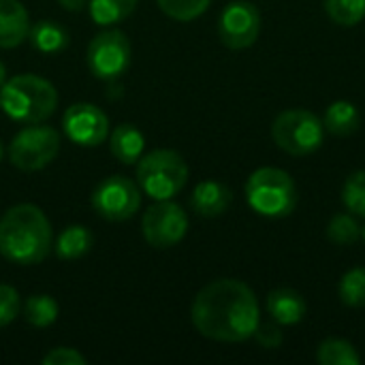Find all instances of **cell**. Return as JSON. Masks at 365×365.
Segmentation results:
<instances>
[{"label":"cell","mask_w":365,"mask_h":365,"mask_svg":"<svg viewBox=\"0 0 365 365\" xmlns=\"http://www.w3.org/2000/svg\"><path fill=\"white\" fill-rule=\"evenodd\" d=\"M195 329L216 342H244L255 336L261 310L255 291L233 278L214 280L203 287L190 308Z\"/></svg>","instance_id":"obj_1"},{"label":"cell","mask_w":365,"mask_h":365,"mask_svg":"<svg viewBox=\"0 0 365 365\" xmlns=\"http://www.w3.org/2000/svg\"><path fill=\"white\" fill-rule=\"evenodd\" d=\"M51 225L32 203L9 207L0 218V257L15 265H38L51 252Z\"/></svg>","instance_id":"obj_2"},{"label":"cell","mask_w":365,"mask_h":365,"mask_svg":"<svg viewBox=\"0 0 365 365\" xmlns=\"http://www.w3.org/2000/svg\"><path fill=\"white\" fill-rule=\"evenodd\" d=\"M2 111L19 124H41L58 107V92L51 81L24 73L11 77L0 88Z\"/></svg>","instance_id":"obj_3"},{"label":"cell","mask_w":365,"mask_h":365,"mask_svg":"<svg viewBox=\"0 0 365 365\" xmlns=\"http://www.w3.org/2000/svg\"><path fill=\"white\" fill-rule=\"evenodd\" d=\"M246 201L261 216L282 218L295 210L297 188L287 171L261 167L246 182Z\"/></svg>","instance_id":"obj_4"},{"label":"cell","mask_w":365,"mask_h":365,"mask_svg":"<svg viewBox=\"0 0 365 365\" xmlns=\"http://www.w3.org/2000/svg\"><path fill=\"white\" fill-rule=\"evenodd\" d=\"M188 182V165L175 150H154L137 160V184L156 201L173 199Z\"/></svg>","instance_id":"obj_5"},{"label":"cell","mask_w":365,"mask_h":365,"mask_svg":"<svg viewBox=\"0 0 365 365\" xmlns=\"http://www.w3.org/2000/svg\"><path fill=\"white\" fill-rule=\"evenodd\" d=\"M272 137L291 156H308L323 145L325 124L308 109H287L272 124Z\"/></svg>","instance_id":"obj_6"},{"label":"cell","mask_w":365,"mask_h":365,"mask_svg":"<svg viewBox=\"0 0 365 365\" xmlns=\"http://www.w3.org/2000/svg\"><path fill=\"white\" fill-rule=\"evenodd\" d=\"M60 133L45 124H28L9 143V160L19 171H41L60 152Z\"/></svg>","instance_id":"obj_7"},{"label":"cell","mask_w":365,"mask_h":365,"mask_svg":"<svg viewBox=\"0 0 365 365\" xmlns=\"http://www.w3.org/2000/svg\"><path fill=\"white\" fill-rule=\"evenodd\" d=\"M130 41L122 30L109 28L98 32L86 51V62L96 79H118L130 66Z\"/></svg>","instance_id":"obj_8"},{"label":"cell","mask_w":365,"mask_h":365,"mask_svg":"<svg viewBox=\"0 0 365 365\" xmlns=\"http://www.w3.org/2000/svg\"><path fill=\"white\" fill-rule=\"evenodd\" d=\"M92 207L105 220L111 222L130 220L141 207V188L130 178L109 175L94 188Z\"/></svg>","instance_id":"obj_9"},{"label":"cell","mask_w":365,"mask_h":365,"mask_svg":"<svg viewBox=\"0 0 365 365\" xmlns=\"http://www.w3.org/2000/svg\"><path fill=\"white\" fill-rule=\"evenodd\" d=\"M141 231L152 248L167 250L178 246L186 237L188 216L182 205L173 203L171 199H165L148 207L141 220Z\"/></svg>","instance_id":"obj_10"},{"label":"cell","mask_w":365,"mask_h":365,"mask_svg":"<svg viewBox=\"0 0 365 365\" xmlns=\"http://www.w3.org/2000/svg\"><path fill=\"white\" fill-rule=\"evenodd\" d=\"M261 32V13L248 0H235L225 6L218 19L220 41L229 49H246L255 45Z\"/></svg>","instance_id":"obj_11"},{"label":"cell","mask_w":365,"mask_h":365,"mask_svg":"<svg viewBox=\"0 0 365 365\" xmlns=\"http://www.w3.org/2000/svg\"><path fill=\"white\" fill-rule=\"evenodd\" d=\"M62 128L68 141L81 148H96L109 135V118L92 103H75L62 115Z\"/></svg>","instance_id":"obj_12"},{"label":"cell","mask_w":365,"mask_h":365,"mask_svg":"<svg viewBox=\"0 0 365 365\" xmlns=\"http://www.w3.org/2000/svg\"><path fill=\"white\" fill-rule=\"evenodd\" d=\"M30 17L19 0H0V49L19 47L30 34Z\"/></svg>","instance_id":"obj_13"},{"label":"cell","mask_w":365,"mask_h":365,"mask_svg":"<svg viewBox=\"0 0 365 365\" xmlns=\"http://www.w3.org/2000/svg\"><path fill=\"white\" fill-rule=\"evenodd\" d=\"M233 201V192L216 182V180H205V182H199L190 195V205L192 210L203 216V218H216V216H222L229 205Z\"/></svg>","instance_id":"obj_14"},{"label":"cell","mask_w":365,"mask_h":365,"mask_svg":"<svg viewBox=\"0 0 365 365\" xmlns=\"http://www.w3.org/2000/svg\"><path fill=\"white\" fill-rule=\"evenodd\" d=\"M267 314L282 325H297L306 317V302L293 289H276L267 295Z\"/></svg>","instance_id":"obj_15"},{"label":"cell","mask_w":365,"mask_h":365,"mask_svg":"<svg viewBox=\"0 0 365 365\" xmlns=\"http://www.w3.org/2000/svg\"><path fill=\"white\" fill-rule=\"evenodd\" d=\"M145 148V137L143 133L135 126V124H120L113 128L111 137H109V150L111 154L124 163V165H133L141 158Z\"/></svg>","instance_id":"obj_16"},{"label":"cell","mask_w":365,"mask_h":365,"mask_svg":"<svg viewBox=\"0 0 365 365\" xmlns=\"http://www.w3.org/2000/svg\"><path fill=\"white\" fill-rule=\"evenodd\" d=\"M32 47H36L41 53H58L62 49L68 47V30L58 24V21H49V19H41L36 24L30 26V34H28Z\"/></svg>","instance_id":"obj_17"},{"label":"cell","mask_w":365,"mask_h":365,"mask_svg":"<svg viewBox=\"0 0 365 365\" xmlns=\"http://www.w3.org/2000/svg\"><path fill=\"white\" fill-rule=\"evenodd\" d=\"M92 244H94V237L86 227L71 225L58 235V240L53 244V250H56V257L62 259V261H77V259H81L83 255L90 252Z\"/></svg>","instance_id":"obj_18"},{"label":"cell","mask_w":365,"mask_h":365,"mask_svg":"<svg viewBox=\"0 0 365 365\" xmlns=\"http://www.w3.org/2000/svg\"><path fill=\"white\" fill-rule=\"evenodd\" d=\"M325 130H329L331 135L336 137H349L353 135L359 124H361V115H359V109L349 103V101H336L327 107L325 111Z\"/></svg>","instance_id":"obj_19"},{"label":"cell","mask_w":365,"mask_h":365,"mask_svg":"<svg viewBox=\"0 0 365 365\" xmlns=\"http://www.w3.org/2000/svg\"><path fill=\"white\" fill-rule=\"evenodd\" d=\"M139 0H88L90 17L98 26H113L122 19H126L135 9Z\"/></svg>","instance_id":"obj_20"},{"label":"cell","mask_w":365,"mask_h":365,"mask_svg":"<svg viewBox=\"0 0 365 365\" xmlns=\"http://www.w3.org/2000/svg\"><path fill=\"white\" fill-rule=\"evenodd\" d=\"M317 361L321 365H359L361 357L351 342L342 338H327L317 351Z\"/></svg>","instance_id":"obj_21"},{"label":"cell","mask_w":365,"mask_h":365,"mask_svg":"<svg viewBox=\"0 0 365 365\" xmlns=\"http://www.w3.org/2000/svg\"><path fill=\"white\" fill-rule=\"evenodd\" d=\"M58 302L49 295H32L24 304V319L38 329H45L56 323L58 319Z\"/></svg>","instance_id":"obj_22"},{"label":"cell","mask_w":365,"mask_h":365,"mask_svg":"<svg viewBox=\"0 0 365 365\" xmlns=\"http://www.w3.org/2000/svg\"><path fill=\"white\" fill-rule=\"evenodd\" d=\"M329 19L338 26L351 28L364 21L365 0H323Z\"/></svg>","instance_id":"obj_23"},{"label":"cell","mask_w":365,"mask_h":365,"mask_svg":"<svg viewBox=\"0 0 365 365\" xmlns=\"http://www.w3.org/2000/svg\"><path fill=\"white\" fill-rule=\"evenodd\" d=\"M338 295L349 308H365V267H353L342 276Z\"/></svg>","instance_id":"obj_24"},{"label":"cell","mask_w":365,"mask_h":365,"mask_svg":"<svg viewBox=\"0 0 365 365\" xmlns=\"http://www.w3.org/2000/svg\"><path fill=\"white\" fill-rule=\"evenodd\" d=\"M361 227L357 225V220L349 214H336L329 225H327V240L338 244V246H349L355 244L361 237Z\"/></svg>","instance_id":"obj_25"},{"label":"cell","mask_w":365,"mask_h":365,"mask_svg":"<svg viewBox=\"0 0 365 365\" xmlns=\"http://www.w3.org/2000/svg\"><path fill=\"white\" fill-rule=\"evenodd\" d=\"M160 11L175 21H192L203 15L212 0H156Z\"/></svg>","instance_id":"obj_26"},{"label":"cell","mask_w":365,"mask_h":365,"mask_svg":"<svg viewBox=\"0 0 365 365\" xmlns=\"http://www.w3.org/2000/svg\"><path fill=\"white\" fill-rule=\"evenodd\" d=\"M342 203L351 214L365 218V171H355L346 178L342 188Z\"/></svg>","instance_id":"obj_27"},{"label":"cell","mask_w":365,"mask_h":365,"mask_svg":"<svg viewBox=\"0 0 365 365\" xmlns=\"http://www.w3.org/2000/svg\"><path fill=\"white\" fill-rule=\"evenodd\" d=\"M19 308H21L19 293L9 284H0V327L11 325L17 319Z\"/></svg>","instance_id":"obj_28"},{"label":"cell","mask_w":365,"mask_h":365,"mask_svg":"<svg viewBox=\"0 0 365 365\" xmlns=\"http://www.w3.org/2000/svg\"><path fill=\"white\" fill-rule=\"evenodd\" d=\"M88 359L75 351V349H66V346H58L53 351H49L43 357V365H86Z\"/></svg>","instance_id":"obj_29"},{"label":"cell","mask_w":365,"mask_h":365,"mask_svg":"<svg viewBox=\"0 0 365 365\" xmlns=\"http://www.w3.org/2000/svg\"><path fill=\"white\" fill-rule=\"evenodd\" d=\"M255 338H257L259 346H263V349H278L282 344V340H284L282 329H280V325L276 321L265 323V325L259 323V327L255 331Z\"/></svg>","instance_id":"obj_30"},{"label":"cell","mask_w":365,"mask_h":365,"mask_svg":"<svg viewBox=\"0 0 365 365\" xmlns=\"http://www.w3.org/2000/svg\"><path fill=\"white\" fill-rule=\"evenodd\" d=\"M62 9L71 11V13H79L88 6V0H58Z\"/></svg>","instance_id":"obj_31"},{"label":"cell","mask_w":365,"mask_h":365,"mask_svg":"<svg viewBox=\"0 0 365 365\" xmlns=\"http://www.w3.org/2000/svg\"><path fill=\"white\" fill-rule=\"evenodd\" d=\"M4 81H6V66H4L2 60H0V88L4 86Z\"/></svg>","instance_id":"obj_32"},{"label":"cell","mask_w":365,"mask_h":365,"mask_svg":"<svg viewBox=\"0 0 365 365\" xmlns=\"http://www.w3.org/2000/svg\"><path fill=\"white\" fill-rule=\"evenodd\" d=\"M0 160H2V143H0Z\"/></svg>","instance_id":"obj_33"},{"label":"cell","mask_w":365,"mask_h":365,"mask_svg":"<svg viewBox=\"0 0 365 365\" xmlns=\"http://www.w3.org/2000/svg\"><path fill=\"white\" fill-rule=\"evenodd\" d=\"M361 237H364V240H365V227H364V231H361Z\"/></svg>","instance_id":"obj_34"}]
</instances>
